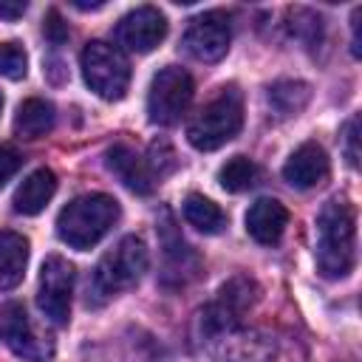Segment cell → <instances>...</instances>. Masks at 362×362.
Instances as JSON below:
<instances>
[{
    "label": "cell",
    "mask_w": 362,
    "mask_h": 362,
    "mask_svg": "<svg viewBox=\"0 0 362 362\" xmlns=\"http://www.w3.org/2000/svg\"><path fill=\"white\" fill-rule=\"evenodd\" d=\"M167 37V17L156 6H139L116 23V42L127 51L147 54Z\"/></svg>",
    "instance_id": "8fae6325"
},
{
    "label": "cell",
    "mask_w": 362,
    "mask_h": 362,
    "mask_svg": "<svg viewBox=\"0 0 362 362\" xmlns=\"http://www.w3.org/2000/svg\"><path fill=\"white\" fill-rule=\"evenodd\" d=\"M119 221V201L105 192H88L74 198L57 215V235L71 249H90L96 246Z\"/></svg>",
    "instance_id": "7a4b0ae2"
},
{
    "label": "cell",
    "mask_w": 362,
    "mask_h": 362,
    "mask_svg": "<svg viewBox=\"0 0 362 362\" xmlns=\"http://www.w3.org/2000/svg\"><path fill=\"white\" fill-rule=\"evenodd\" d=\"M71 294H74V266L51 255L42 260L40 269V286H37V305L54 325H68L71 317Z\"/></svg>",
    "instance_id": "9c48e42d"
},
{
    "label": "cell",
    "mask_w": 362,
    "mask_h": 362,
    "mask_svg": "<svg viewBox=\"0 0 362 362\" xmlns=\"http://www.w3.org/2000/svg\"><path fill=\"white\" fill-rule=\"evenodd\" d=\"M144 272H147V246H144V240L136 238V235L122 238L96 263L93 277H90V288H88V303L99 305V303L116 297L119 291L136 286Z\"/></svg>",
    "instance_id": "3957f363"
},
{
    "label": "cell",
    "mask_w": 362,
    "mask_h": 362,
    "mask_svg": "<svg viewBox=\"0 0 362 362\" xmlns=\"http://www.w3.org/2000/svg\"><path fill=\"white\" fill-rule=\"evenodd\" d=\"M79 65H82L85 85L99 99L119 102L127 93V85H130V62L122 54V48H116V45H110L105 40H93V42H88L82 48Z\"/></svg>",
    "instance_id": "5b68a950"
},
{
    "label": "cell",
    "mask_w": 362,
    "mask_h": 362,
    "mask_svg": "<svg viewBox=\"0 0 362 362\" xmlns=\"http://www.w3.org/2000/svg\"><path fill=\"white\" fill-rule=\"evenodd\" d=\"M342 141H345V158L351 167H359V116H351L345 130H342Z\"/></svg>",
    "instance_id": "cb8c5ba5"
},
{
    "label": "cell",
    "mask_w": 362,
    "mask_h": 362,
    "mask_svg": "<svg viewBox=\"0 0 362 362\" xmlns=\"http://www.w3.org/2000/svg\"><path fill=\"white\" fill-rule=\"evenodd\" d=\"M184 218H187V223L189 226H195L198 232H204V235H218V232H223V226H226V212L215 204V201H209V198H204V195H198V192H189L187 198H184Z\"/></svg>",
    "instance_id": "d6986e66"
},
{
    "label": "cell",
    "mask_w": 362,
    "mask_h": 362,
    "mask_svg": "<svg viewBox=\"0 0 362 362\" xmlns=\"http://www.w3.org/2000/svg\"><path fill=\"white\" fill-rule=\"evenodd\" d=\"M308 99H311V88L300 79H283L269 88V105L280 119L297 116L308 105Z\"/></svg>",
    "instance_id": "ffe728a7"
},
{
    "label": "cell",
    "mask_w": 362,
    "mask_h": 362,
    "mask_svg": "<svg viewBox=\"0 0 362 362\" xmlns=\"http://www.w3.org/2000/svg\"><path fill=\"white\" fill-rule=\"evenodd\" d=\"M229 17L223 11H204L198 14L189 28L184 31V48L189 57L201 62H218L229 51Z\"/></svg>",
    "instance_id": "30bf717a"
},
{
    "label": "cell",
    "mask_w": 362,
    "mask_h": 362,
    "mask_svg": "<svg viewBox=\"0 0 362 362\" xmlns=\"http://www.w3.org/2000/svg\"><path fill=\"white\" fill-rule=\"evenodd\" d=\"M288 226V209L277 198H257L246 212V232L252 240L272 246L283 238Z\"/></svg>",
    "instance_id": "5bb4252c"
},
{
    "label": "cell",
    "mask_w": 362,
    "mask_h": 362,
    "mask_svg": "<svg viewBox=\"0 0 362 362\" xmlns=\"http://www.w3.org/2000/svg\"><path fill=\"white\" fill-rule=\"evenodd\" d=\"M0 339L6 342V348L25 359V362H48L54 356V342L48 334H42L23 303H8L0 311Z\"/></svg>",
    "instance_id": "ba28073f"
},
{
    "label": "cell",
    "mask_w": 362,
    "mask_h": 362,
    "mask_svg": "<svg viewBox=\"0 0 362 362\" xmlns=\"http://www.w3.org/2000/svg\"><path fill=\"white\" fill-rule=\"evenodd\" d=\"M25 8H28V3H23V0H17V3L0 0V17H3V20H8V23L20 20V17L25 14Z\"/></svg>",
    "instance_id": "484cf974"
},
{
    "label": "cell",
    "mask_w": 362,
    "mask_h": 362,
    "mask_svg": "<svg viewBox=\"0 0 362 362\" xmlns=\"http://www.w3.org/2000/svg\"><path fill=\"white\" fill-rule=\"evenodd\" d=\"M359 14H362V11L356 8V11H354V20H351V23H354V45H351L354 57H359Z\"/></svg>",
    "instance_id": "4316f807"
},
{
    "label": "cell",
    "mask_w": 362,
    "mask_h": 362,
    "mask_svg": "<svg viewBox=\"0 0 362 362\" xmlns=\"http://www.w3.org/2000/svg\"><path fill=\"white\" fill-rule=\"evenodd\" d=\"M192 93H195V85H192V76L178 68V65H167L161 68L153 82H150V90H147V116L153 124H175L189 102H192Z\"/></svg>",
    "instance_id": "8992f818"
},
{
    "label": "cell",
    "mask_w": 362,
    "mask_h": 362,
    "mask_svg": "<svg viewBox=\"0 0 362 362\" xmlns=\"http://www.w3.org/2000/svg\"><path fill=\"white\" fill-rule=\"evenodd\" d=\"M20 164H23L20 153L11 150V147H6V144H0V187L20 170Z\"/></svg>",
    "instance_id": "d4e9b609"
},
{
    "label": "cell",
    "mask_w": 362,
    "mask_h": 362,
    "mask_svg": "<svg viewBox=\"0 0 362 362\" xmlns=\"http://www.w3.org/2000/svg\"><path fill=\"white\" fill-rule=\"evenodd\" d=\"M0 110H3V93H0Z\"/></svg>",
    "instance_id": "f1b7e54d"
},
{
    "label": "cell",
    "mask_w": 362,
    "mask_h": 362,
    "mask_svg": "<svg viewBox=\"0 0 362 362\" xmlns=\"http://www.w3.org/2000/svg\"><path fill=\"white\" fill-rule=\"evenodd\" d=\"M42 34H45V40L51 42V45H62L65 40H68V23L62 20V14L57 11V8H48L45 11V20H42Z\"/></svg>",
    "instance_id": "603a6c76"
},
{
    "label": "cell",
    "mask_w": 362,
    "mask_h": 362,
    "mask_svg": "<svg viewBox=\"0 0 362 362\" xmlns=\"http://www.w3.org/2000/svg\"><path fill=\"white\" fill-rule=\"evenodd\" d=\"M317 269L337 280L356 263V212L345 198H331L317 215Z\"/></svg>",
    "instance_id": "6da1fadb"
},
{
    "label": "cell",
    "mask_w": 362,
    "mask_h": 362,
    "mask_svg": "<svg viewBox=\"0 0 362 362\" xmlns=\"http://www.w3.org/2000/svg\"><path fill=\"white\" fill-rule=\"evenodd\" d=\"M54 192H57V175L48 167H40L28 178H23V184L17 187V192L11 198L14 212H20V215H37V212L45 209V204L54 198Z\"/></svg>",
    "instance_id": "9a60e30c"
},
{
    "label": "cell",
    "mask_w": 362,
    "mask_h": 362,
    "mask_svg": "<svg viewBox=\"0 0 362 362\" xmlns=\"http://www.w3.org/2000/svg\"><path fill=\"white\" fill-rule=\"evenodd\" d=\"M28 71V57L17 42H0V76L6 79H23Z\"/></svg>",
    "instance_id": "7402d4cb"
},
{
    "label": "cell",
    "mask_w": 362,
    "mask_h": 362,
    "mask_svg": "<svg viewBox=\"0 0 362 362\" xmlns=\"http://www.w3.org/2000/svg\"><path fill=\"white\" fill-rule=\"evenodd\" d=\"M54 127V105L31 96L25 99L14 113V133L20 139H40Z\"/></svg>",
    "instance_id": "ac0fdd59"
},
{
    "label": "cell",
    "mask_w": 362,
    "mask_h": 362,
    "mask_svg": "<svg viewBox=\"0 0 362 362\" xmlns=\"http://www.w3.org/2000/svg\"><path fill=\"white\" fill-rule=\"evenodd\" d=\"M257 300V286L252 277L246 274H238L232 280H226L221 288H218V297L201 311V325L206 334H229L235 331L246 311L255 305Z\"/></svg>",
    "instance_id": "52a82bcc"
},
{
    "label": "cell",
    "mask_w": 362,
    "mask_h": 362,
    "mask_svg": "<svg viewBox=\"0 0 362 362\" xmlns=\"http://www.w3.org/2000/svg\"><path fill=\"white\" fill-rule=\"evenodd\" d=\"M328 170H331V164H328L325 150L317 141H305L286 158L283 178L297 189H311L328 178Z\"/></svg>",
    "instance_id": "7c38bea8"
},
{
    "label": "cell",
    "mask_w": 362,
    "mask_h": 362,
    "mask_svg": "<svg viewBox=\"0 0 362 362\" xmlns=\"http://www.w3.org/2000/svg\"><path fill=\"white\" fill-rule=\"evenodd\" d=\"M255 181H257V164L246 156H232L218 170V184L226 192H243V189L255 187Z\"/></svg>",
    "instance_id": "44dd1931"
},
{
    "label": "cell",
    "mask_w": 362,
    "mask_h": 362,
    "mask_svg": "<svg viewBox=\"0 0 362 362\" xmlns=\"http://www.w3.org/2000/svg\"><path fill=\"white\" fill-rule=\"evenodd\" d=\"M28 266V240L20 232H0V291L20 286Z\"/></svg>",
    "instance_id": "2e32d148"
},
{
    "label": "cell",
    "mask_w": 362,
    "mask_h": 362,
    "mask_svg": "<svg viewBox=\"0 0 362 362\" xmlns=\"http://www.w3.org/2000/svg\"><path fill=\"white\" fill-rule=\"evenodd\" d=\"M74 6H76V8H82V11H88V8H102L105 3H102V0H96V3H82V0H74Z\"/></svg>",
    "instance_id": "83f0119b"
},
{
    "label": "cell",
    "mask_w": 362,
    "mask_h": 362,
    "mask_svg": "<svg viewBox=\"0 0 362 362\" xmlns=\"http://www.w3.org/2000/svg\"><path fill=\"white\" fill-rule=\"evenodd\" d=\"M161 243H164V255H167V274H175L178 283L192 277L195 269H198V257L184 243V238L175 232L170 218H164V223H161Z\"/></svg>",
    "instance_id": "e0dca14e"
},
{
    "label": "cell",
    "mask_w": 362,
    "mask_h": 362,
    "mask_svg": "<svg viewBox=\"0 0 362 362\" xmlns=\"http://www.w3.org/2000/svg\"><path fill=\"white\" fill-rule=\"evenodd\" d=\"M243 127V99L235 85L223 88L215 99H209L187 124V139L195 150H218L232 141Z\"/></svg>",
    "instance_id": "277c9868"
},
{
    "label": "cell",
    "mask_w": 362,
    "mask_h": 362,
    "mask_svg": "<svg viewBox=\"0 0 362 362\" xmlns=\"http://www.w3.org/2000/svg\"><path fill=\"white\" fill-rule=\"evenodd\" d=\"M105 161H107V170H110L127 189H133V192H139V195H150V192L156 189V178H153L147 161H144L136 150H130L127 144H113V147L107 150Z\"/></svg>",
    "instance_id": "4fadbf2b"
}]
</instances>
